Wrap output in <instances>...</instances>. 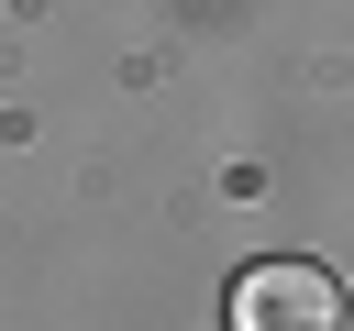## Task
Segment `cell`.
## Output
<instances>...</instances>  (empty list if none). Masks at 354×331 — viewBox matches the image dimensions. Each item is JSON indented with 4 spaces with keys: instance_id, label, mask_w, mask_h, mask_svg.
Wrapping results in <instances>:
<instances>
[{
    "instance_id": "obj_1",
    "label": "cell",
    "mask_w": 354,
    "mask_h": 331,
    "mask_svg": "<svg viewBox=\"0 0 354 331\" xmlns=\"http://www.w3.org/2000/svg\"><path fill=\"white\" fill-rule=\"evenodd\" d=\"M232 331H343V287H332L321 265L277 254V265H254V276L232 287Z\"/></svg>"
}]
</instances>
